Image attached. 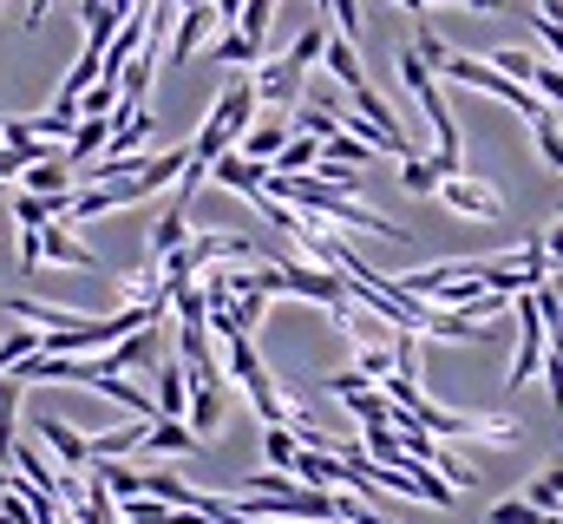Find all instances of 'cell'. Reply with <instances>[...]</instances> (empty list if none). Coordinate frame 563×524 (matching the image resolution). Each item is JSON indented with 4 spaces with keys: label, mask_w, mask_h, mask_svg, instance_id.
Instances as JSON below:
<instances>
[{
    "label": "cell",
    "mask_w": 563,
    "mask_h": 524,
    "mask_svg": "<svg viewBox=\"0 0 563 524\" xmlns=\"http://www.w3.org/2000/svg\"><path fill=\"white\" fill-rule=\"evenodd\" d=\"M321 66L334 73V86H341V92H361V86H367V73H361V53H354V40H341V33H328V46H321Z\"/></svg>",
    "instance_id": "obj_14"
},
{
    "label": "cell",
    "mask_w": 563,
    "mask_h": 524,
    "mask_svg": "<svg viewBox=\"0 0 563 524\" xmlns=\"http://www.w3.org/2000/svg\"><path fill=\"white\" fill-rule=\"evenodd\" d=\"M321 46H328V20H308V26H301V40L288 46V59H295V66L308 73V66L321 59Z\"/></svg>",
    "instance_id": "obj_28"
},
{
    "label": "cell",
    "mask_w": 563,
    "mask_h": 524,
    "mask_svg": "<svg viewBox=\"0 0 563 524\" xmlns=\"http://www.w3.org/2000/svg\"><path fill=\"white\" fill-rule=\"evenodd\" d=\"M26 354H40V328H26V321H20L13 335H0V374H13Z\"/></svg>",
    "instance_id": "obj_26"
},
{
    "label": "cell",
    "mask_w": 563,
    "mask_h": 524,
    "mask_svg": "<svg viewBox=\"0 0 563 524\" xmlns=\"http://www.w3.org/2000/svg\"><path fill=\"white\" fill-rule=\"evenodd\" d=\"M144 433H151V419H125V426H112V433H86L92 439V459H125V452H139Z\"/></svg>",
    "instance_id": "obj_18"
},
{
    "label": "cell",
    "mask_w": 563,
    "mask_h": 524,
    "mask_svg": "<svg viewBox=\"0 0 563 524\" xmlns=\"http://www.w3.org/2000/svg\"><path fill=\"white\" fill-rule=\"evenodd\" d=\"M106 138H112V119H79L73 144H66V164H73V171H86V164L106 151Z\"/></svg>",
    "instance_id": "obj_21"
},
{
    "label": "cell",
    "mask_w": 563,
    "mask_h": 524,
    "mask_svg": "<svg viewBox=\"0 0 563 524\" xmlns=\"http://www.w3.org/2000/svg\"><path fill=\"white\" fill-rule=\"evenodd\" d=\"M525 505H538V512H563V466L538 472V479L525 485Z\"/></svg>",
    "instance_id": "obj_27"
},
{
    "label": "cell",
    "mask_w": 563,
    "mask_h": 524,
    "mask_svg": "<svg viewBox=\"0 0 563 524\" xmlns=\"http://www.w3.org/2000/svg\"><path fill=\"white\" fill-rule=\"evenodd\" d=\"M210 7H217V20H223V26H236V20H243V0H210Z\"/></svg>",
    "instance_id": "obj_38"
},
{
    "label": "cell",
    "mask_w": 563,
    "mask_h": 524,
    "mask_svg": "<svg viewBox=\"0 0 563 524\" xmlns=\"http://www.w3.org/2000/svg\"><path fill=\"white\" fill-rule=\"evenodd\" d=\"M119 106H125V99H119V86H112V79H99V86L79 99V119H112Z\"/></svg>",
    "instance_id": "obj_31"
},
{
    "label": "cell",
    "mask_w": 563,
    "mask_h": 524,
    "mask_svg": "<svg viewBox=\"0 0 563 524\" xmlns=\"http://www.w3.org/2000/svg\"><path fill=\"white\" fill-rule=\"evenodd\" d=\"M439 73H445V79H459V86H472V92H492L498 106H511V112H525V119H538V112H544V99H538L531 86L505 79V73H498L492 59H478V53H452Z\"/></svg>",
    "instance_id": "obj_3"
},
{
    "label": "cell",
    "mask_w": 563,
    "mask_h": 524,
    "mask_svg": "<svg viewBox=\"0 0 563 524\" xmlns=\"http://www.w3.org/2000/svg\"><path fill=\"white\" fill-rule=\"evenodd\" d=\"M426 7H465V0H426Z\"/></svg>",
    "instance_id": "obj_41"
},
{
    "label": "cell",
    "mask_w": 563,
    "mask_h": 524,
    "mask_svg": "<svg viewBox=\"0 0 563 524\" xmlns=\"http://www.w3.org/2000/svg\"><path fill=\"white\" fill-rule=\"evenodd\" d=\"M544 256H551V269H563V223L558 230H544Z\"/></svg>",
    "instance_id": "obj_37"
},
{
    "label": "cell",
    "mask_w": 563,
    "mask_h": 524,
    "mask_svg": "<svg viewBox=\"0 0 563 524\" xmlns=\"http://www.w3.org/2000/svg\"><path fill=\"white\" fill-rule=\"evenodd\" d=\"M314 164H321V138H308V131H295V138L282 144V157L269 164V171H276V177H308Z\"/></svg>",
    "instance_id": "obj_20"
},
{
    "label": "cell",
    "mask_w": 563,
    "mask_h": 524,
    "mask_svg": "<svg viewBox=\"0 0 563 524\" xmlns=\"http://www.w3.org/2000/svg\"><path fill=\"white\" fill-rule=\"evenodd\" d=\"M256 106H301V66L282 53V59H263L256 73Z\"/></svg>",
    "instance_id": "obj_8"
},
{
    "label": "cell",
    "mask_w": 563,
    "mask_h": 524,
    "mask_svg": "<svg viewBox=\"0 0 563 524\" xmlns=\"http://www.w3.org/2000/svg\"><path fill=\"white\" fill-rule=\"evenodd\" d=\"M203 439L184 426V419H151V433H144V459H184V452H197Z\"/></svg>",
    "instance_id": "obj_11"
},
{
    "label": "cell",
    "mask_w": 563,
    "mask_h": 524,
    "mask_svg": "<svg viewBox=\"0 0 563 524\" xmlns=\"http://www.w3.org/2000/svg\"><path fill=\"white\" fill-rule=\"evenodd\" d=\"M400 7H407V13H420V20H426V0H400Z\"/></svg>",
    "instance_id": "obj_40"
},
{
    "label": "cell",
    "mask_w": 563,
    "mask_h": 524,
    "mask_svg": "<svg viewBox=\"0 0 563 524\" xmlns=\"http://www.w3.org/2000/svg\"><path fill=\"white\" fill-rule=\"evenodd\" d=\"M26 164H40V157H26V151H7V144H0V184H7V177H20Z\"/></svg>",
    "instance_id": "obj_36"
},
{
    "label": "cell",
    "mask_w": 563,
    "mask_h": 524,
    "mask_svg": "<svg viewBox=\"0 0 563 524\" xmlns=\"http://www.w3.org/2000/svg\"><path fill=\"white\" fill-rule=\"evenodd\" d=\"M40 446L53 452V466L59 472H92V439L79 433V426H66V419H53V413H40Z\"/></svg>",
    "instance_id": "obj_6"
},
{
    "label": "cell",
    "mask_w": 563,
    "mask_h": 524,
    "mask_svg": "<svg viewBox=\"0 0 563 524\" xmlns=\"http://www.w3.org/2000/svg\"><path fill=\"white\" fill-rule=\"evenodd\" d=\"M269 20H276V0H243V20H236V33H250L256 46H269Z\"/></svg>",
    "instance_id": "obj_30"
},
{
    "label": "cell",
    "mask_w": 563,
    "mask_h": 524,
    "mask_svg": "<svg viewBox=\"0 0 563 524\" xmlns=\"http://www.w3.org/2000/svg\"><path fill=\"white\" fill-rule=\"evenodd\" d=\"M184 426H190L197 439H210V433L223 426V387H217V381H190V406H184Z\"/></svg>",
    "instance_id": "obj_12"
},
{
    "label": "cell",
    "mask_w": 563,
    "mask_h": 524,
    "mask_svg": "<svg viewBox=\"0 0 563 524\" xmlns=\"http://www.w3.org/2000/svg\"><path fill=\"white\" fill-rule=\"evenodd\" d=\"M210 177H217L223 190H236V197H256V190H263V177H269V164H250L243 151H223V157L210 164Z\"/></svg>",
    "instance_id": "obj_13"
},
{
    "label": "cell",
    "mask_w": 563,
    "mask_h": 524,
    "mask_svg": "<svg viewBox=\"0 0 563 524\" xmlns=\"http://www.w3.org/2000/svg\"><path fill=\"white\" fill-rule=\"evenodd\" d=\"M66 210H73V197H66V204H59V197H33V190H20V197H13V223H20V230L66 223Z\"/></svg>",
    "instance_id": "obj_17"
},
{
    "label": "cell",
    "mask_w": 563,
    "mask_h": 524,
    "mask_svg": "<svg viewBox=\"0 0 563 524\" xmlns=\"http://www.w3.org/2000/svg\"><path fill=\"white\" fill-rule=\"evenodd\" d=\"M400 86L420 99L426 125H432V138H439V151H432V164L445 171V177H459V119H452V106L439 99V86H432V66H426L413 46H400Z\"/></svg>",
    "instance_id": "obj_2"
},
{
    "label": "cell",
    "mask_w": 563,
    "mask_h": 524,
    "mask_svg": "<svg viewBox=\"0 0 563 524\" xmlns=\"http://www.w3.org/2000/svg\"><path fill=\"white\" fill-rule=\"evenodd\" d=\"M432 197H445V210H459V217H478V223H498L505 217V197L492 190V184H478V177H439V190Z\"/></svg>",
    "instance_id": "obj_5"
},
{
    "label": "cell",
    "mask_w": 563,
    "mask_h": 524,
    "mask_svg": "<svg viewBox=\"0 0 563 524\" xmlns=\"http://www.w3.org/2000/svg\"><path fill=\"white\" fill-rule=\"evenodd\" d=\"M217 33H223V20H217V7H210V0H197V7H177L164 66H170V73H184V66L197 59V46H203V40H217Z\"/></svg>",
    "instance_id": "obj_4"
},
{
    "label": "cell",
    "mask_w": 563,
    "mask_h": 524,
    "mask_svg": "<svg viewBox=\"0 0 563 524\" xmlns=\"http://www.w3.org/2000/svg\"><path fill=\"white\" fill-rule=\"evenodd\" d=\"M157 419H184V406H190V374H184V361H164L157 368Z\"/></svg>",
    "instance_id": "obj_16"
},
{
    "label": "cell",
    "mask_w": 563,
    "mask_h": 524,
    "mask_svg": "<svg viewBox=\"0 0 563 524\" xmlns=\"http://www.w3.org/2000/svg\"><path fill=\"white\" fill-rule=\"evenodd\" d=\"M20 190H33V197H59V204H66V197L79 190V171L66 164V151H46L40 164L20 171Z\"/></svg>",
    "instance_id": "obj_7"
},
{
    "label": "cell",
    "mask_w": 563,
    "mask_h": 524,
    "mask_svg": "<svg viewBox=\"0 0 563 524\" xmlns=\"http://www.w3.org/2000/svg\"><path fill=\"white\" fill-rule=\"evenodd\" d=\"M439 177H445V171H439L432 157H420V151H413V157H400V184H407L413 197H432V190H439Z\"/></svg>",
    "instance_id": "obj_25"
},
{
    "label": "cell",
    "mask_w": 563,
    "mask_h": 524,
    "mask_svg": "<svg viewBox=\"0 0 563 524\" xmlns=\"http://www.w3.org/2000/svg\"><path fill=\"white\" fill-rule=\"evenodd\" d=\"M321 157H328V164H354V171H367V157H374V144H367V138H354V131L341 125L334 138H321Z\"/></svg>",
    "instance_id": "obj_22"
},
{
    "label": "cell",
    "mask_w": 563,
    "mask_h": 524,
    "mask_svg": "<svg viewBox=\"0 0 563 524\" xmlns=\"http://www.w3.org/2000/svg\"><path fill=\"white\" fill-rule=\"evenodd\" d=\"M256 125V79H236V86H223L217 92V106L203 112V125H197V138H190V157L210 171L223 151H236V138Z\"/></svg>",
    "instance_id": "obj_1"
},
{
    "label": "cell",
    "mask_w": 563,
    "mask_h": 524,
    "mask_svg": "<svg viewBox=\"0 0 563 524\" xmlns=\"http://www.w3.org/2000/svg\"><path fill=\"white\" fill-rule=\"evenodd\" d=\"M413 53H420V59H426V66H432V73H439V66L452 59V46H445V40H439V33L426 26V20H420V40H413Z\"/></svg>",
    "instance_id": "obj_34"
},
{
    "label": "cell",
    "mask_w": 563,
    "mask_h": 524,
    "mask_svg": "<svg viewBox=\"0 0 563 524\" xmlns=\"http://www.w3.org/2000/svg\"><path fill=\"white\" fill-rule=\"evenodd\" d=\"M492 66H498L505 79L531 86V66H538V53H531V46H498V53H492Z\"/></svg>",
    "instance_id": "obj_29"
},
{
    "label": "cell",
    "mask_w": 563,
    "mask_h": 524,
    "mask_svg": "<svg viewBox=\"0 0 563 524\" xmlns=\"http://www.w3.org/2000/svg\"><path fill=\"white\" fill-rule=\"evenodd\" d=\"M40 256L59 262V269H86V275L99 269V256H92V250L73 237V223H46V230H40Z\"/></svg>",
    "instance_id": "obj_9"
},
{
    "label": "cell",
    "mask_w": 563,
    "mask_h": 524,
    "mask_svg": "<svg viewBox=\"0 0 563 524\" xmlns=\"http://www.w3.org/2000/svg\"><path fill=\"white\" fill-rule=\"evenodd\" d=\"M465 7H478V13H505L511 0H465Z\"/></svg>",
    "instance_id": "obj_39"
},
{
    "label": "cell",
    "mask_w": 563,
    "mask_h": 524,
    "mask_svg": "<svg viewBox=\"0 0 563 524\" xmlns=\"http://www.w3.org/2000/svg\"><path fill=\"white\" fill-rule=\"evenodd\" d=\"M288 138H295V119H263V125H250L243 138H236V151H243L250 164H276Z\"/></svg>",
    "instance_id": "obj_10"
},
{
    "label": "cell",
    "mask_w": 563,
    "mask_h": 524,
    "mask_svg": "<svg viewBox=\"0 0 563 524\" xmlns=\"http://www.w3.org/2000/svg\"><path fill=\"white\" fill-rule=\"evenodd\" d=\"M210 66H263V46L250 33H236V26H223L210 40Z\"/></svg>",
    "instance_id": "obj_19"
},
{
    "label": "cell",
    "mask_w": 563,
    "mask_h": 524,
    "mask_svg": "<svg viewBox=\"0 0 563 524\" xmlns=\"http://www.w3.org/2000/svg\"><path fill=\"white\" fill-rule=\"evenodd\" d=\"M184 243H190V210H184V204H170V210L151 223V243H144V250H151V262H164V256H177Z\"/></svg>",
    "instance_id": "obj_15"
},
{
    "label": "cell",
    "mask_w": 563,
    "mask_h": 524,
    "mask_svg": "<svg viewBox=\"0 0 563 524\" xmlns=\"http://www.w3.org/2000/svg\"><path fill=\"white\" fill-rule=\"evenodd\" d=\"M544 381H551V406H563V348L544 354Z\"/></svg>",
    "instance_id": "obj_35"
},
{
    "label": "cell",
    "mask_w": 563,
    "mask_h": 524,
    "mask_svg": "<svg viewBox=\"0 0 563 524\" xmlns=\"http://www.w3.org/2000/svg\"><path fill=\"white\" fill-rule=\"evenodd\" d=\"M531 138H538V157H544L551 171H563V112H551V106H544V112L531 119Z\"/></svg>",
    "instance_id": "obj_23"
},
{
    "label": "cell",
    "mask_w": 563,
    "mask_h": 524,
    "mask_svg": "<svg viewBox=\"0 0 563 524\" xmlns=\"http://www.w3.org/2000/svg\"><path fill=\"white\" fill-rule=\"evenodd\" d=\"M119 524H170V505H157V499H125V505H119Z\"/></svg>",
    "instance_id": "obj_33"
},
{
    "label": "cell",
    "mask_w": 563,
    "mask_h": 524,
    "mask_svg": "<svg viewBox=\"0 0 563 524\" xmlns=\"http://www.w3.org/2000/svg\"><path fill=\"white\" fill-rule=\"evenodd\" d=\"M485 518L492 524H551V512H538V505H525V499H498Z\"/></svg>",
    "instance_id": "obj_32"
},
{
    "label": "cell",
    "mask_w": 563,
    "mask_h": 524,
    "mask_svg": "<svg viewBox=\"0 0 563 524\" xmlns=\"http://www.w3.org/2000/svg\"><path fill=\"white\" fill-rule=\"evenodd\" d=\"M295 452H301L295 426H263V459H269L276 472H295Z\"/></svg>",
    "instance_id": "obj_24"
}]
</instances>
